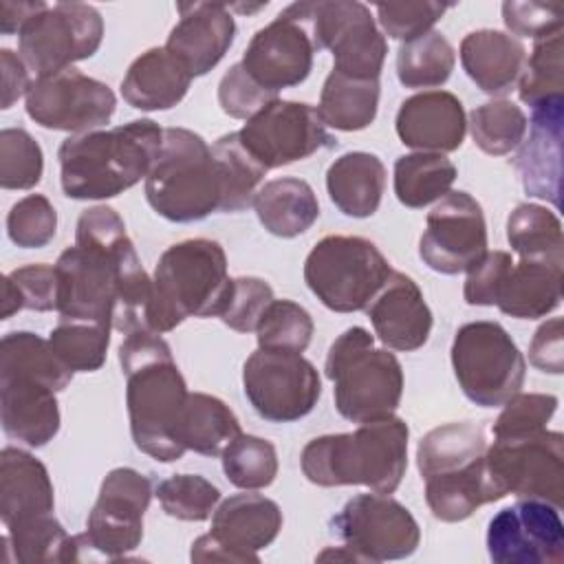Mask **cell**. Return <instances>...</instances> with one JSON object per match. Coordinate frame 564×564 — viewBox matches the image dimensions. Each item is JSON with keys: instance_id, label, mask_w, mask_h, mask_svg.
<instances>
[{"instance_id": "obj_38", "label": "cell", "mask_w": 564, "mask_h": 564, "mask_svg": "<svg viewBox=\"0 0 564 564\" xmlns=\"http://www.w3.org/2000/svg\"><path fill=\"white\" fill-rule=\"evenodd\" d=\"M4 549L11 551V560L22 564H53V562H79V540L68 535L59 520L48 513L31 518L11 527H4Z\"/></svg>"}, {"instance_id": "obj_3", "label": "cell", "mask_w": 564, "mask_h": 564, "mask_svg": "<svg viewBox=\"0 0 564 564\" xmlns=\"http://www.w3.org/2000/svg\"><path fill=\"white\" fill-rule=\"evenodd\" d=\"M161 148L163 128L152 119L70 134L57 150L62 192L73 200L115 198L148 176Z\"/></svg>"}, {"instance_id": "obj_30", "label": "cell", "mask_w": 564, "mask_h": 564, "mask_svg": "<svg viewBox=\"0 0 564 564\" xmlns=\"http://www.w3.org/2000/svg\"><path fill=\"white\" fill-rule=\"evenodd\" d=\"M562 267L546 260L520 258V262L511 264L496 306L516 319L546 317L562 302Z\"/></svg>"}, {"instance_id": "obj_54", "label": "cell", "mask_w": 564, "mask_h": 564, "mask_svg": "<svg viewBox=\"0 0 564 564\" xmlns=\"http://www.w3.org/2000/svg\"><path fill=\"white\" fill-rule=\"evenodd\" d=\"M502 20L513 37L540 40L564 29L562 2H502Z\"/></svg>"}, {"instance_id": "obj_43", "label": "cell", "mask_w": 564, "mask_h": 564, "mask_svg": "<svg viewBox=\"0 0 564 564\" xmlns=\"http://www.w3.org/2000/svg\"><path fill=\"white\" fill-rule=\"evenodd\" d=\"M469 132L474 143L491 156L513 152L527 137V115L509 99H494L469 112Z\"/></svg>"}, {"instance_id": "obj_52", "label": "cell", "mask_w": 564, "mask_h": 564, "mask_svg": "<svg viewBox=\"0 0 564 564\" xmlns=\"http://www.w3.org/2000/svg\"><path fill=\"white\" fill-rule=\"evenodd\" d=\"M377 20L383 33L392 40L410 42L432 31V26L445 15L449 4L441 2H388L377 4Z\"/></svg>"}, {"instance_id": "obj_40", "label": "cell", "mask_w": 564, "mask_h": 564, "mask_svg": "<svg viewBox=\"0 0 564 564\" xmlns=\"http://www.w3.org/2000/svg\"><path fill=\"white\" fill-rule=\"evenodd\" d=\"M212 152L218 163V172L223 181L220 212L236 214L247 209L253 203V196L260 189V181L264 178L267 170L242 145L238 132H229L216 139V143L212 145Z\"/></svg>"}, {"instance_id": "obj_23", "label": "cell", "mask_w": 564, "mask_h": 564, "mask_svg": "<svg viewBox=\"0 0 564 564\" xmlns=\"http://www.w3.org/2000/svg\"><path fill=\"white\" fill-rule=\"evenodd\" d=\"M527 128L529 137L518 145L513 167L529 196L560 207L564 101L531 108V123Z\"/></svg>"}, {"instance_id": "obj_35", "label": "cell", "mask_w": 564, "mask_h": 564, "mask_svg": "<svg viewBox=\"0 0 564 564\" xmlns=\"http://www.w3.org/2000/svg\"><path fill=\"white\" fill-rule=\"evenodd\" d=\"M500 500L485 460L463 474L425 478V502L432 516L441 522L467 520L478 507Z\"/></svg>"}, {"instance_id": "obj_34", "label": "cell", "mask_w": 564, "mask_h": 564, "mask_svg": "<svg viewBox=\"0 0 564 564\" xmlns=\"http://www.w3.org/2000/svg\"><path fill=\"white\" fill-rule=\"evenodd\" d=\"M379 110V79H357L330 70L319 93L317 112L326 128L357 132L368 128Z\"/></svg>"}, {"instance_id": "obj_26", "label": "cell", "mask_w": 564, "mask_h": 564, "mask_svg": "<svg viewBox=\"0 0 564 564\" xmlns=\"http://www.w3.org/2000/svg\"><path fill=\"white\" fill-rule=\"evenodd\" d=\"M55 491L46 465L20 447L0 452V518L4 527L48 516Z\"/></svg>"}, {"instance_id": "obj_60", "label": "cell", "mask_w": 564, "mask_h": 564, "mask_svg": "<svg viewBox=\"0 0 564 564\" xmlns=\"http://www.w3.org/2000/svg\"><path fill=\"white\" fill-rule=\"evenodd\" d=\"M48 4L42 0L35 2H11V0H2L0 2V31L4 35H13L20 33L24 29V24L35 18L37 13H42Z\"/></svg>"}, {"instance_id": "obj_19", "label": "cell", "mask_w": 564, "mask_h": 564, "mask_svg": "<svg viewBox=\"0 0 564 564\" xmlns=\"http://www.w3.org/2000/svg\"><path fill=\"white\" fill-rule=\"evenodd\" d=\"M487 553L496 564L564 562V524L560 509L533 498H520L500 509L487 527Z\"/></svg>"}, {"instance_id": "obj_57", "label": "cell", "mask_w": 564, "mask_h": 564, "mask_svg": "<svg viewBox=\"0 0 564 564\" xmlns=\"http://www.w3.org/2000/svg\"><path fill=\"white\" fill-rule=\"evenodd\" d=\"M529 361L533 368L562 375L564 372V319L551 317L538 326L529 344Z\"/></svg>"}, {"instance_id": "obj_7", "label": "cell", "mask_w": 564, "mask_h": 564, "mask_svg": "<svg viewBox=\"0 0 564 564\" xmlns=\"http://www.w3.org/2000/svg\"><path fill=\"white\" fill-rule=\"evenodd\" d=\"M150 207L170 223H196L223 207V181L207 141L187 128H163V148L145 176Z\"/></svg>"}, {"instance_id": "obj_41", "label": "cell", "mask_w": 564, "mask_h": 564, "mask_svg": "<svg viewBox=\"0 0 564 564\" xmlns=\"http://www.w3.org/2000/svg\"><path fill=\"white\" fill-rule=\"evenodd\" d=\"M456 64V53L441 31L403 42L397 51V77L405 88L443 86Z\"/></svg>"}, {"instance_id": "obj_4", "label": "cell", "mask_w": 564, "mask_h": 564, "mask_svg": "<svg viewBox=\"0 0 564 564\" xmlns=\"http://www.w3.org/2000/svg\"><path fill=\"white\" fill-rule=\"evenodd\" d=\"M408 423L394 414L359 423L352 432L311 438L300 465L317 487L364 485L377 494H394L408 469Z\"/></svg>"}, {"instance_id": "obj_46", "label": "cell", "mask_w": 564, "mask_h": 564, "mask_svg": "<svg viewBox=\"0 0 564 564\" xmlns=\"http://www.w3.org/2000/svg\"><path fill=\"white\" fill-rule=\"evenodd\" d=\"M311 313L293 300H273L256 326L258 348L304 352L313 337Z\"/></svg>"}, {"instance_id": "obj_28", "label": "cell", "mask_w": 564, "mask_h": 564, "mask_svg": "<svg viewBox=\"0 0 564 564\" xmlns=\"http://www.w3.org/2000/svg\"><path fill=\"white\" fill-rule=\"evenodd\" d=\"M282 529V511L275 500L262 494H234L212 513V533L251 562H260L258 551L267 549Z\"/></svg>"}, {"instance_id": "obj_12", "label": "cell", "mask_w": 564, "mask_h": 564, "mask_svg": "<svg viewBox=\"0 0 564 564\" xmlns=\"http://www.w3.org/2000/svg\"><path fill=\"white\" fill-rule=\"evenodd\" d=\"M104 40V18L93 4L57 2L18 33V55L29 73L46 77L93 57Z\"/></svg>"}, {"instance_id": "obj_27", "label": "cell", "mask_w": 564, "mask_h": 564, "mask_svg": "<svg viewBox=\"0 0 564 564\" xmlns=\"http://www.w3.org/2000/svg\"><path fill=\"white\" fill-rule=\"evenodd\" d=\"M460 64L467 77L487 95H507L518 86L524 68V44L496 29H478L463 37Z\"/></svg>"}, {"instance_id": "obj_14", "label": "cell", "mask_w": 564, "mask_h": 564, "mask_svg": "<svg viewBox=\"0 0 564 564\" xmlns=\"http://www.w3.org/2000/svg\"><path fill=\"white\" fill-rule=\"evenodd\" d=\"M152 494V480L145 474L132 467L110 469L86 518V533L77 535L79 555L88 549L106 560L128 557L143 540V516Z\"/></svg>"}, {"instance_id": "obj_58", "label": "cell", "mask_w": 564, "mask_h": 564, "mask_svg": "<svg viewBox=\"0 0 564 564\" xmlns=\"http://www.w3.org/2000/svg\"><path fill=\"white\" fill-rule=\"evenodd\" d=\"M0 70H2V101L0 108L9 110L20 97H26L31 90V73L22 57L11 48L0 51Z\"/></svg>"}, {"instance_id": "obj_24", "label": "cell", "mask_w": 564, "mask_h": 564, "mask_svg": "<svg viewBox=\"0 0 564 564\" xmlns=\"http://www.w3.org/2000/svg\"><path fill=\"white\" fill-rule=\"evenodd\" d=\"M366 313L379 341L390 350L401 352H412L425 346L434 324L423 291L401 271L390 273Z\"/></svg>"}, {"instance_id": "obj_16", "label": "cell", "mask_w": 564, "mask_h": 564, "mask_svg": "<svg viewBox=\"0 0 564 564\" xmlns=\"http://www.w3.org/2000/svg\"><path fill=\"white\" fill-rule=\"evenodd\" d=\"M242 145L269 172L337 145L315 106L275 99L238 130Z\"/></svg>"}, {"instance_id": "obj_51", "label": "cell", "mask_w": 564, "mask_h": 564, "mask_svg": "<svg viewBox=\"0 0 564 564\" xmlns=\"http://www.w3.org/2000/svg\"><path fill=\"white\" fill-rule=\"evenodd\" d=\"M273 300V289L267 280L253 275L234 278L229 302L220 313V322L236 333H251Z\"/></svg>"}, {"instance_id": "obj_47", "label": "cell", "mask_w": 564, "mask_h": 564, "mask_svg": "<svg viewBox=\"0 0 564 564\" xmlns=\"http://www.w3.org/2000/svg\"><path fill=\"white\" fill-rule=\"evenodd\" d=\"M161 509L183 522L209 520L220 502V489L198 474H172L156 485Z\"/></svg>"}, {"instance_id": "obj_22", "label": "cell", "mask_w": 564, "mask_h": 564, "mask_svg": "<svg viewBox=\"0 0 564 564\" xmlns=\"http://www.w3.org/2000/svg\"><path fill=\"white\" fill-rule=\"evenodd\" d=\"M178 22L172 26L165 48L183 62L192 77L209 73L229 51L236 37V22L229 4L181 2Z\"/></svg>"}, {"instance_id": "obj_42", "label": "cell", "mask_w": 564, "mask_h": 564, "mask_svg": "<svg viewBox=\"0 0 564 564\" xmlns=\"http://www.w3.org/2000/svg\"><path fill=\"white\" fill-rule=\"evenodd\" d=\"M564 29L535 40L518 79L520 99L531 106L564 101Z\"/></svg>"}, {"instance_id": "obj_37", "label": "cell", "mask_w": 564, "mask_h": 564, "mask_svg": "<svg viewBox=\"0 0 564 564\" xmlns=\"http://www.w3.org/2000/svg\"><path fill=\"white\" fill-rule=\"evenodd\" d=\"M456 176L458 170L445 154H401L394 161V194L401 205L423 209L452 192Z\"/></svg>"}, {"instance_id": "obj_44", "label": "cell", "mask_w": 564, "mask_h": 564, "mask_svg": "<svg viewBox=\"0 0 564 564\" xmlns=\"http://www.w3.org/2000/svg\"><path fill=\"white\" fill-rule=\"evenodd\" d=\"M112 326L88 319L59 317L57 326L51 330L48 341L55 355L73 372H95L104 366Z\"/></svg>"}, {"instance_id": "obj_50", "label": "cell", "mask_w": 564, "mask_h": 564, "mask_svg": "<svg viewBox=\"0 0 564 564\" xmlns=\"http://www.w3.org/2000/svg\"><path fill=\"white\" fill-rule=\"evenodd\" d=\"M555 394L542 392H516L502 403V412L491 425L494 436H516L544 430L557 410Z\"/></svg>"}, {"instance_id": "obj_18", "label": "cell", "mask_w": 564, "mask_h": 564, "mask_svg": "<svg viewBox=\"0 0 564 564\" xmlns=\"http://www.w3.org/2000/svg\"><path fill=\"white\" fill-rule=\"evenodd\" d=\"M487 253V223L480 203L463 192H447L425 218L419 258L432 271L456 275Z\"/></svg>"}, {"instance_id": "obj_9", "label": "cell", "mask_w": 564, "mask_h": 564, "mask_svg": "<svg viewBox=\"0 0 564 564\" xmlns=\"http://www.w3.org/2000/svg\"><path fill=\"white\" fill-rule=\"evenodd\" d=\"M452 368L463 394L480 408H498L520 392L527 361L498 322L463 324L452 341Z\"/></svg>"}, {"instance_id": "obj_53", "label": "cell", "mask_w": 564, "mask_h": 564, "mask_svg": "<svg viewBox=\"0 0 564 564\" xmlns=\"http://www.w3.org/2000/svg\"><path fill=\"white\" fill-rule=\"evenodd\" d=\"M278 99V93L267 90L260 86L245 68L242 64L229 66V70L223 75L218 84V104L225 115L231 119H251L256 112H260L264 106Z\"/></svg>"}, {"instance_id": "obj_11", "label": "cell", "mask_w": 564, "mask_h": 564, "mask_svg": "<svg viewBox=\"0 0 564 564\" xmlns=\"http://www.w3.org/2000/svg\"><path fill=\"white\" fill-rule=\"evenodd\" d=\"M485 465L489 480L505 496L544 500L557 509L564 502V436L538 430L516 436H494L487 445Z\"/></svg>"}, {"instance_id": "obj_6", "label": "cell", "mask_w": 564, "mask_h": 564, "mask_svg": "<svg viewBox=\"0 0 564 564\" xmlns=\"http://www.w3.org/2000/svg\"><path fill=\"white\" fill-rule=\"evenodd\" d=\"M326 377L333 381L337 412L352 423L386 419L403 394V368L394 352L375 346L364 326H350L330 344Z\"/></svg>"}, {"instance_id": "obj_33", "label": "cell", "mask_w": 564, "mask_h": 564, "mask_svg": "<svg viewBox=\"0 0 564 564\" xmlns=\"http://www.w3.org/2000/svg\"><path fill=\"white\" fill-rule=\"evenodd\" d=\"M260 225L278 238H295L308 231L319 218V203L313 187L295 176L267 181L251 203Z\"/></svg>"}, {"instance_id": "obj_10", "label": "cell", "mask_w": 564, "mask_h": 564, "mask_svg": "<svg viewBox=\"0 0 564 564\" xmlns=\"http://www.w3.org/2000/svg\"><path fill=\"white\" fill-rule=\"evenodd\" d=\"M286 9L304 22L315 51L333 53V70L357 79H379L388 42L364 2L317 0L293 2Z\"/></svg>"}, {"instance_id": "obj_31", "label": "cell", "mask_w": 564, "mask_h": 564, "mask_svg": "<svg viewBox=\"0 0 564 564\" xmlns=\"http://www.w3.org/2000/svg\"><path fill=\"white\" fill-rule=\"evenodd\" d=\"M326 189L333 205L350 218L372 216L383 198L386 165L370 152H346L326 170Z\"/></svg>"}, {"instance_id": "obj_21", "label": "cell", "mask_w": 564, "mask_h": 564, "mask_svg": "<svg viewBox=\"0 0 564 564\" xmlns=\"http://www.w3.org/2000/svg\"><path fill=\"white\" fill-rule=\"evenodd\" d=\"M57 390L35 372L0 368V421L9 438L44 447L59 432Z\"/></svg>"}, {"instance_id": "obj_1", "label": "cell", "mask_w": 564, "mask_h": 564, "mask_svg": "<svg viewBox=\"0 0 564 564\" xmlns=\"http://www.w3.org/2000/svg\"><path fill=\"white\" fill-rule=\"evenodd\" d=\"M55 271L62 317L101 322L123 335L148 328L152 278L112 207L79 214L75 245L59 253Z\"/></svg>"}, {"instance_id": "obj_62", "label": "cell", "mask_w": 564, "mask_h": 564, "mask_svg": "<svg viewBox=\"0 0 564 564\" xmlns=\"http://www.w3.org/2000/svg\"><path fill=\"white\" fill-rule=\"evenodd\" d=\"M315 560L317 562H364V557L355 549H350L346 544H341V546H326Z\"/></svg>"}, {"instance_id": "obj_45", "label": "cell", "mask_w": 564, "mask_h": 564, "mask_svg": "<svg viewBox=\"0 0 564 564\" xmlns=\"http://www.w3.org/2000/svg\"><path fill=\"white\" fill-rule=\"evenodd\" d=\"M227 480L245 491L269 487L278 476V452L267 438L238 434L220 454Z\"/></svg>"}, {"instance_id": "obj_20", "label": "cell", "mask_w": 564, "mask_h": 564, "mask_svg": "<svg viewBox=\"0 0 564 564\" xmlns=\"http://www.w3.org/2000/svg\"><path fill=\"white\" fill-rule=\"evenodd\" d=\"M315 44L304 22L289 9L256 31L240 59L242 68L267 90L280 93L302 84L313 68Z\"/></svg>"}, {"instance_id": "obj_55", "label": "cell", "mask_w": 564, "mask_h": 564, "mask_svg": "<svg viewBox=\"0 0 564 564\" xmlns=\"http://www.w3.org/2000/svg\"><path fill=\"white\" fill-rule=\"evenodd\" d=\"M513 264L507 251H487L471 269H467L463 297L471 306H496L502 282Z\"/></svg>"}, {"instance_id": "obj_2", "label": "cell", "mask_w": 564, "mask_h": 564, "mask_svg": "<svg viewBox=\"0 0 564 564\" xmlns=\"http://www.w3.org/2000/svg\"><path fill=\"white\" fill-rule=\"evenodd\" d=\"M119 364L134 445L154 460H178L187 452L181 421L189 390L170 344L154 330H132L119 346Z\"/></svg>"}, {"instance_id": "obj_15", "label": "cell", "mask_w": 564, "mask_h": 564, "mask_svg": "<svg viewBox=\"0 0 564 564\" xmlns=\"http://www.w3.org/2000/svg\"><path fill=\"white\" fill-rule=\"evenodd\" d=\"M330 531L372 564L410 557L421 542L414 516L390 494L377 491L352 496L330 518Z\"/></svg>"}, {"instance_id": "obj_59", "label": "cell", "mask_w": 564, "mask_h": 564, "mask_svg": "<svg viewBox=\"0 0 564 564\" xmlns=\"http://www.w3.org/2000/svg\"><path fill=\"white\" fill-rule=\"evenodd\" d=\"M189 560L196 564L203 562H229V564H247L251 562L245 553L236 551L234 546L225 544L223 540H218L212 531L196 538L192 542V551H189Z\"/></svg>"}, {"instance_id": "obj_5", "label": "cell", "mask_w": 564, "mask_h": 564, "mask_svg": "<svg viewBox=\"0 0 564 564\" xmlns=\"http://www.w3.org/2000/svg\"><path fill=\"white\" fill-rule=\"evenodd\" d=\"M231 282L225 249L209 238H187L167 247L152 275L148 330H174L187 317H220Z\"/></svg>"}, {"instance_id": "obj_13", "label": "cell", "mask_w": 564, "mask_h": 564, "mask_svg": "<svg viewBox=\"0 0 564 564\" xmlns=\"http://www.w3.org/2000/svg\"><path fill=\"white\" fill-rule=\"evenodd\" d=\"M242 390L260 419L293 423L317 405L322 379L302 352L258 348L242 366Z\"/></svg>"}, {"instance_id": "obj_39", "label": "cell", "mask_w": 564, "mask_h": 564, "mask_svg": "<svg viewBox=\"0 0 564 564\" xmlns=\"http://www.w3.org/2000/svg\"><path fill=\"white\" fill-rule=\"evenodd\" d=\"M507 240L520 258L564 264L562 223L544 205H516L507 218Z\"/></svg>"}, {"instance_id": "obj_49", "label": "cell", "mask_w": 564, "mask_h": 564, "mask_svg": "<svg viewBox=\"0 0 564 564\" xmlns=\"http://www.w3.org/2000/svg\"><path fill=\"white\" fill-rule=\"evenodd\" d=\"M57 231V212L44 194H29L7 214L9 240L22 249L46 247Z\"/></svg>"}, {"instance_id": "obj_61", "label": "cell", "mask_w": 564, "mask_h": 564, "mask_svg": "<svg viewBox=\"0 0 564 564\" xmlns=\"http://www.w3.org/2000/svg\"><path fill=\"white\" fill-rule=\"evenodd\" d=\"M24 308V302H22V295L18 291V286L13 284V280L9 275L2 278V300H0V317L2 319H9L13 313L22 311Z\"/></svg>"}, {"instance_id": "obj_25", "label": "cell", "mask_w": 564, "mask_h": 564, "mask_svg": "<svg viewBox=\"0 0 564 564\" xmlns=\"http://www.w3.org/2000/svg\"><path fill=\"white\" fill-rule=\"evenodd\" d=\"M394 130L401 143L416 152L447 154L463 145L467 117L454 93L423 90L399 106Z\"/></svg>"}, {"instance_id": "obj_29", "label": "cell", "mask_w": 564, "mask_h": 564, "mask_svg": "<svg viewBox=\"0 0 564 564\" xmlns=\"http://www.w3.org/2000/svg\"><path fill=\"white\" fill-rule=\"evenodd\" d=\"M192 73L165 46L141 53L121 79V97L137 110H170L189 90Z\"/></svg>"}, {"instance_id": "obj_56", "label": "cell", "mask_w": 564, "mask_h": 564, "mask_svg": "<svg viewBox=\"0 0 564 564\" xmlns=\"http://www.w3.org/2000/svg\"><path fill=\"white\" fill-rule=\"evenodd\" d=\"M18 286L24 308L29 311H53L57 308V271L51 264L37 262L13 269L7 273Z\"/></svg>"}, {"instance_id": "obj_32", "label": "cell", "mask_w": 564, "mask_h": 564, "mask_svg": "<svg viewBox=\"0 0 564 564\" xmlns=\"http://www.w3.org/2000/svg\"><path fill=\"white\" fill-rule=\"evenodd\" d=\"M487 434L474 421L443 423L416 445V467L425 478L463 474L485 460Z\"/></svg>"}, {"instance_id": "obj_36", "label": "cell", "mask_w": 564, "mask_h": 564, "mask_svg": "<svg viewBox=\"0 0 564 564\" xmlns=\"http://www.w3.org/2000/svg\"><path fill=\"white\" fill-rule=\"evenodd\" d=\"M238 434H242L238 416L223 399L207 392H189L181 421V443L185 449L220 456Z\"/></svg>"}, {"instance_id": "obj_48", "label": "cell", "mask_w": 564, "mask_h": 564, "mask_svg": "<svg viewBox=\"0 0 564 564\" xmlns=\"http://www.w3.org/2000/svg\"><path fill=\"white\" fill-rule=\"evenodd\" d=\"M44 154L24 128L0 132V185L4 189H31L42 181Z\"/></svg>"}, {"instance_id": "obj_8", "label": "cell", "mask_w": 564, "mask_h": 564, "mask_svg": "<svg viewBox=\"0 0 564 564\" xmlns=\"http://www.w3.org/2000/svg\"><path fill=\"white\" fill-rule=\"evenodd\" d=\"M394 269L375 242L361 236H326L304 260V282L335 313L366 311Z\"/></svg>"}, {"instance_id": "obj_17", "label": "cell", "mask_w": 564, "mask_h": 564, "mask_svg": "<svg viewBox=\"0 0 564 564\" xmlns=\"http://www.w3.org/2000/svg\"><path fill=\"white\" fill-rule=\"evenodd\" d=\"M24 108L46 130L82 134L99 130L110 121L117 97L108 84L70 66L33 79Z\"/></svg>"}]
</instances>
